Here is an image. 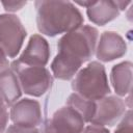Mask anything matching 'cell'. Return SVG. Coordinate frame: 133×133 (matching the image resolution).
Masks as SVG:
<instances>
[{"label": "cell", "instance_id": "9c48e42d", "mask_svg": "<svg viewBox=\"0 0 133 133\" xmlns=\"http://www.w3.org/2000/svg\"><path fill=\"white\" fill-rule=\"evenodd\" d=\"M49 58L50 47L47 39L41 34H33L30 36L18 60L27 65L45 66L49 62Z\"/></svg>", "mask_w": 133, "mask_h": 133}, {"label": "cell", "instance_id": "e0dca14e", "mask_svg": "<svg viewBox=\"0 0 133 133\" xmlns=\"http://www.w3.org/2000/svg\"><path fill=\"white\" fill-rule=\"evenodd\" d=\"M27 4L26 1H16V0H11V1H1V5L3 6V8L8 11V12H16L20 9H22L25 5Z\"/></svg>", "mask_w": 133, "mask_h": 133}, {"label": "cell", "instance_id": "8fae6325", "mask_svg": "<svg viewBox=\"0 0 133 133\" xmlns=\"http://www.w3.org/2000/svg\"><path fill=\"white\" fill-rule=\"evenodd\" d=\"M110 83L119 97H126L131 94L132 89V62L123 61L111 69Z\"/></svg>", "mask_w": 133, "mask_h": 133}, {"label": "cell", "instance_id": "3957f363", "mask_svg": "<svg viewBox=\"0 0 133 133\" xmlns=\"http://www.w3.org/2000/svg\"><path fill=\"white\" fill-rule=\"evenodd\" d=\"M74 92L88 100L98 101L110 94L105 66L99 61H90L80 69L72 81Z\"/></svg>", "mask_w": 133, "mask_h": 133}, {"label": "cell", "instance_id": "ba28073f", "mask_svg": "<svg viewBox=\"0 0 133 133\" xmlns=\"http://www.w3.org/2000/svg\"><path fill=\"white\" fill-rule=\"evenodd\" d=\"M127 52L124 38L114 31H104L97 44L96 56L100 61L109 62L123 57Z\"/></svg>", "mask_w": 133, "mask_h": 133}, {"label": "cell", "instance_id": "7a4b0ae2", "mask_svg": "<svg viewBox=\"0 0 133 133\" xmlns=\"http://www.w3.org/2000/svg\"><path fill=\"white\" fill-rule=\"evenodd\" d=\"M36 26L42 34L56 36L70 32L83 24V16L78 7L70 1L37 0Z\"/></svg>", "mask_w": 133, "mask_h": 133}, {"label": "cell", "instance_id": "9a60e30c", "mask_svg": "<svg viewBox=\"0 0 133 133\" xmlns=\"http://www.w3.org/2000/svg\"><path fill=\"white\" fill-rule=\"evenodd\" d=\"M114 133H133V121H132V111L131 109L127 110L124 116L121 118Z\"/></svg>", "mask_w": 133, "mask_h": 133}, {"label": "cell", "instance_id": "277c9868", "mask_svg": "<svg viewBox=\"0 0 133 133\" xmlns=\"http://www.w3.org/2000/svg\"><path fill=\"white\" fill-rule=\"evenodd\" d=\"M10 69L17 75L22 91L28 96L42 97L53 83V76L46 66L27 65L16 59L10 63Z\"/></svg>", "mask_w": 133, "mask_h": 133}, {"label": "cell", "instance_id": "ac0fdd59", "mask_svg": "<svg viewBox=\"0 0 133 133\" xmlns=\"http://www.w3.org/2000/svg\"><path fill=\"white\" fill-rule=\"evenodd\" d=\"M4 133H39V131L37 128H28L14 124L8 126Z\"/></svg>", "mask_w": 133, "mask_h": 133}, {"label": "cell", "instance_id": "8992f818", "mask_svg": "<svg viewBox=\"0 0 133 133\" xmlns=\"http://www.w3.org/2000/svg\"><path fill=\"white\" fill-rule=\"evenodd\" d=\"M126 111V103L124 100L119 97L108 95L96 101V111L90 124L102 127H112L121 121Z\"/></svg>", "mask_w": 133, "mask_h": 133}, {"label": "cell", "instance_id": "44dd1931", "mask_svg": "<svg viewBox=\"0 0 133 133\" xmlns=\"http://www.w3.org/2000/svg\"><path fill=\"white\" fill-rule=\"evenodd\" d=\"M41 133H58V132H56L47 122L43 125V128H42V130H41Z\"/></svg>", "mask_w": 133, "mask_h": 133}, {"label": "cell", "instance_id": "d6986e66", "mask_svg": "<svg viewBox=\"0 0 133 133\" xmlns=\"http://www.w3.org/2000/svg\"><path fill=\"white\" fill-rule=\"evenodd\" d=\"M82 133H110V132L106 127H102V126H97V125L90 124V125L84 127Z\"/></svg>", "mask_w": 133, "mask_h": 133}, {"label": "cell", "instance_id": "7c38bea8", "mask_svg": "<svg viewBox=\"0 0 133 133\" xmlns=\"http://www.w3.org/2000/svg\"><path fill=\"white\" fill-rule=\"evenodd\" d=\"M119 12L115 1H98L86 8L88 20L99 26H104L113 21L119 16Z\"/></svg>", "mask_w": 133, "mask_h": 133}, {"label": "cell", "instance_id": "6da1fadb", "mask_svg": "<svg viewBox=\"0 0 133 133\" xmlns=\"http://www.w3.org/2000/svg\"><path fill=\"white\" fill-rule=\"evenodd\" d=\"M98 38L97 28L90 25H81L64 33L57 42L58 53L50 65L52 75L59 80L73 79L82 64L95 55Z\"/></svg>", "mask_w": 133, "mask_h": 133}, {"label": "cell", "instance_id": "2e32d148", "mask_svg": "<svg viewBox=\"0 0 133 133\" xmlns=\"http://www.w3.org/2000/svg\"><path fill=\"white\" fill-rule=\"evenodd\" d=\"M8 119H9L8 106L0 96V133H3L6 130Z\"/></svg>", "mask_w": 133, "mask_h": 133}, {"label": "cell", "instance_id": "52a82bcc", "mask_svg": "<svg viewBox=\"0 0 133 133\" xmlns=\"http://www.w3.org/2000/svg\"><path fill=\"white\" fill-rule=\"evenodd\" d=\"M9 118L15 125L28 128H36L42 125L43 116L38 101L30 98L18 100L10 108Z\"/></svg>", "mask_w": 133, "mask_h": 133}, {"label": "cell", "instance_id": "4fadbf2b", "mask_svg": "<svg viewBox=\"0 0 133 133\" xmlns=\"http://www.w3.org/2000/svg\"><path fill=\"white\" fill-rule=\"evenodd\" d=\"M0 96L7 106H12L22 96L18 77L9 68L0 72Z\"/></svg>", "mask_w": 133, "mask_h": 133}, {"label": "cell", "instance_id": "7402d4cb", "mask_svg": "<svg viewBox=\"0 0 133 133\" xmlns=\"http://www.w3.org/2000/svg\"><path fill=\"white\" fill-rule=\"evenodd\" d=\"M92 3H94V2H91V1H76L74 4H78V5H80V6H83V7L87 8V7L90 6Z\"/></svg>", "mask_w": 133, "mask_h": 133}, {"label": "cell", "instance_id": "5bb4252c", "mask_svg": "<svg viewBox=\"0 0 133 133\" xmlns=\"http://www.w3.org/2000/svg\"><path fill=\"white\" fill-rule=\"evenodd\" d=\"M66 106L76 110L85 123H90L96 111V101L88 100L82 96L73 92L66 99Z\"/></svg>", "mask_w": 133, "mask_h": 133}, {"label": "cell", "instance_id": "ffe728a7", "mask_svg": "<svg viewBox=\"0 0 133 133\" xmlns=\"http://www.w3.org/2000/svg\"><path fill=\"white\" fill-rule=\"evenodd\" d=\"M8 64H9L8 57L6 56V54L0 48V72L3 71V70H5V69H7L8 68Z\"/></svg>", "mask_w": 133, "mask_h": 133}, {"label": "cell", "instance_id": "30bf717a", "mask_svg": "<svg viewBox=\"0 0 133 133\" xmlns=\"http://www.w3.org/2000/svg\"><path fill=\"white\" fill-rule=\"evenodd\" d=\"M47 123L58 133H82L85 127L81 115L70 106L57 109Z\"/></svg>", "mask_w": 133, "mask_h": 133}, {"label": "cell", "instance_id": "5b68a950", "mask_svg": "<svg viewBox=\"0 0 133 133\" xmlns=\"http://www.w3.org/2000/svg\"><path fill=\"white\" fill-rule=\"evenodd\" d=\"M26 35L27 31L16 15H0V48L8 58L19 54Z\"/></svg>", "mask_w": 133, "mask_h": 133}]
</instances>
